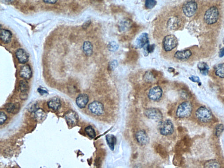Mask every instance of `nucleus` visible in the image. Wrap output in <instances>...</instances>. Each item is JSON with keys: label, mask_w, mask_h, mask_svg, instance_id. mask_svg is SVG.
Returning <instances> with one entry per match:
<instances>
[{"label": "nucleus", "mask_w": 224, "mask_h": 168, "mask_svg": "<svg viewBox=\"0 0 224 168\" xmlns=\"http://www.w3.org/2000/svg\"><path fill=\"white\" fill-rule=\"evenodd\" d=\"M192 106L189 101L182 102L178 107L176 112L177 116L180 118H186L191 114Z\"/></svg>", "instance_id": "obj_1"}, {"label": "nucleus", "mask_w": 224, "mask_h": 168, "mask_svg": "<svg viewBox=\"0 0 224 168\" xmlns=\"http://www.w3.org/2000/svg\"><path fill=\"white\" fill-rule=\"evenodd\" d=\"M219 14V11L217 7L215 6L211 7L205 13V22L208 24H214L218 20Z\"/></svg>", "instance_id": "obj_2"}, {"label": "nucleus", "mask_w": 224, "mask_h": 168, "mask_svg": "<svg viewBox=\"0 0 224 168\" xmlns=\"http://www.w3.org/2000/svg\"><path fill=\"white\" fill-rule=\"evenodd\" d=\"M196 116L200 121L207 123L212 120V113L209 109L202 106L197 109L196 112Z\"/></svg>", "instance_id": "obj_3"}, {"label": "nucleus", "mask_w": 224, "mask_h": 168, "mask_svg": "<svg viewBox=\"0 0 224 168\" xmlns=\"http://www.w3.org/2000/svg\"><path fill=\"white\" fill-rule=\"evenodd\" d=\"M198 5L195 0H187L183 6V12L186 17H191L197 12Z\"/></svg>", "instance_id": "obj_4"}, {"label": "nucleus", "mask_w": 224, "mask_h": 168, "mask_svg": "<svg viewBox=\"0 0 224 168\" xmlns=\"http://www.w3.org/2000/svg\"><path fill=\"white\" fill-rule=\"evenodd\" d=\"M159 129L160 133L162 135H171L174 132V126L172 121L167 120L160 123Z\"/></svg>", "instance_id": "obj_5"}, {"label": "nucleus", "mask_w": 224, "mask_h": 168, "mask_svg": "<svg viewBox=\"0 0 224 168\" xmlns=\"http://www.w3.org/2000/svg\"><path fill=\"white\" fill-rule=\"evenodd\" d=\"M177 38L175 35H167L164 38L163 41V47L165 51H170L174 49L177 45Z\"/></svg>", "instance_id": "obj_6"}, {"label": "nucleus", "mask_w": 224, "mask_h": 168, "mask_svg": "<svg viewBox=\"0 0 224 168\" xmlns=\"http://www.w3.org/2000/svg\"><path fill=\"white\" fill-rule=\"evenodd\" d=\"M145 115L150 119L157 121L162 120L163 115L162 112L156 108H151L147 109L144 112Z\"/></svg>", "instance_id": "obj_7"}, {"label": "nucleus", "mask_w": 224, "mask_h": 168, "mask_svg": "<svg viewBox=\"0 0 224 168\" xmlns=\"http://www.w3.org/2000/svg\"><path fill=\"white\" fill-rule=\"evenodd\" d=\"M88 109L89 111L95 115L100 116L102 115L104 112V107L103 105L99 101H93L89 105Z\"/></svg>", "instance_id": "obj_8"}, {"label": "nucleus", "mask_w": 224, "mask_h": 168, "mask_svg": "<svg viewBox=\"0 0 224 168\" xmlns=\"http://www.w3.org/2000/svg\"><path fill=\"white\" fill-rule=\"evenodd\" d=\"M162 90L160 86H154L149 91L148 97L151 100L157 101L162 98Z\"/></svg>", "instance_id": "obj_9"}, {"label": "nucleus", "mask_w": 224, "mask_h": 168, "mask_svg": "<svg viewBox=\"0 0 224 168\" xmlns=\"http://www.w3.org/2000/svg\"><path fill=\"white\" fill-rule=\"evenodd\" d=\"M136 138L138 143L141 145H145L149 142V137L144 130H140L136 133Z\"/></svg>", "instance_id": "obj_10"}, {"label": "nucleus", "mask_w": 224, "mask_h": 168, "mask_svg": "<svg viewBox=\"0 0 224 168\" xmlns=\"http://www.w3.org/2000/svg\"><path fill=\"white\" fill-rule=\"evenodd\" d=\"M65 117L67 124L71 126H74L77 125L79 120V116L77 113L72 111L67 112Z\"/></svg>", "instance_id": "obj_11"}, {"label": "nucleus", "mask_w": 224, "mask_h": 168, "mask_svg": "<svg viewBox=\"0 0 224 168\" xmlns=\"http://www.w3.org/2000/svg\"><path fill=\"white\" fill-rule=\"evenodd\" d=\"M149 42L148 35L147 33H143L137 38L135 43V46L137 48L140 49L143 48Z\"/></svg>", "instance_id": "obj_12"}, {"label": "nucleus", "mask_w": 224, "mask_h": 168, "mask_svg": "<svg viewBox=\"0 0 224 168\" xmlns=\"http://www.w3.org/2000/svg\"><path fill=\"white\" fill-rule=\"evenodd\" d=\"M16 55L19 62L21 64H25L29 59V55L25 50L19 49L16 51Z\"/></svg>", "instance_id": "obj_13"}, {"label": "nucleus", "mask_w": 224, "mask_h": 168, "mask_svg": "<svg viewBox=\"0 0 224 168\" xmlns=\"http://www.w3.org/2000/svg\"><path fill=\"white\" fill-rule=\"evenodd\" d=\"M192 54L191 51L189 50H182L175 53L174 57L179 60L186 61L190 57Z\"/></svg>", "instance_id": "obj_14"}, {"label": "nucleus", "mask_w": 224, "mask_h": 168, "mask_svg": "<svg viewBox=\"0 0 224 168\" xmlns=\"http://www.w3.org/2000/svg\"><path fill=\"white\" fill-rule=\"evenodd\" d=\"M181 24V21L179 18L174 17L170 18L167 23L168 28L171 30L177 29L180 27Z\"/></svg>", "instance_id": "obj_15"}, {"label": "nucleus", "mask_w": 224, "mask_h": 168, "mask_svg": "<svg viewBox=\"0 0 224 168\" xmlns=\"http://www.w3.org/2000/svg\"><path fill=\"white\" fill-rule=\"evenodd\" d=\"M89 101V98L86 94H80L76 99V103L79 108H84Z\"/></svg>", "instance_id": "obj_16"}, {"label": "nucleus", "mask_w": 224, "mask_h": 168, "mask_svg": "<svg viewBox=\"0 0 224 168\" xmlns=\"http://www.w3.org/2000/svg\"><path fill=\"white\" fill-rule=\"evenodd\" d=\"M20 76L25 80H29L31 78L32 71L29 65H26L22 66L20 70Z\"/></svg>", "instance_id": "obj_17"}, {"label": "nucleus", "mask_w": 224, "mask_h": 168, "mask_svg": "<svg viewBox=\"0 0 224 168\" xmlns=\"http://www.w3.org/2000/svg\"><path fill=\"white\" fill-rule=\"evenodd\" d=\"M1 40L4 43L7 44L11 41L12 34L10 31L5 29H1L0 32Z\"/></svg>", "instance_id": "obj_18"}, {"label": "nucleus", "mask_w": 224, "mask_h": 168, "mask_svg": "<svg viewBox=\"0 0 224 168\" xmlns=\"http://www.w3.org/2000/svg\"><path fill=\"white\" fill-rule=\"evenodd\" d=\"M48 107L54 111L59 110L61 107V101L59 98L55 97L51 98L48 102Z\"/></svg>", "instance_id": "obj_19"}, {"label": "nucleus", "mask_w": 224, "mask_h": 168, "mask_svg": "<svg viewBox=\"0 0 224 168\" xmlns=\"http://www.w3.org/2000/svg\"><path fill=\"white\" fill-rule=\"evenodd\" d=\"M5 109L9 113H17L20 109V105L18 103H7L5 106Z\"/></svg>", "instance_id": "obj_20"}, {"label": "nucleus", "mask_w": 224, "mask_h": 168, "mask_svg": "<svg viewBox=\"0 0 224 168\" xmlns=\"http://www.w3.org/2000/svg\"><path fill=\"white\" fill-rule=\"evenodd\" d=\"M82 49L86 55L91 56L93 53V47L92 43L89 41L85 42L82 46Z\"/></svg>", "instance_id": "obj_21"}, {"label": "nucleus", "mask_w": 224, "mask_h": 168, "mask_svg": "<svg viewBox=\"0 0 224 168\" xmlns=\"http://www.w3.org/2000/svg\"><path fill=\"white\" fill-rule=\"evenodd\" d=\"M106 140L107 144L111 151L114 150L115 145L116 143V138L113 135L108 134L106 136Z\"/></svg>", "instance_id": "obj_22"}, {"label": "nucleus", "mask_w": 224, "mask_h": 168, "mask_svg": "<svg viewBox=\"0 0 224 168\" xmlns=\"http://www.w3.org/2000/svg\"><path fill=\"white\" fill-rule=\"evenodd\" d=\"M47 114L42 109H38L35 112V116L37 121H43L47 117Z\"/></svg>", "instance_id": "obj_23"}, {"label": "nucleus", "mask_w": 224, "mask_h": 168, "mask_svg": "<svg viewBox=\"0 0 224 168\" xmlns=\"http://www.w3.org/2000/svg\"><path fill=\"white\" fill-rule=\"evenodd\" d=\"M198 68L202 75H207L209 70V67L206 63L204 62L199 63L198 65Z\"/></svg>", "instance_id": "obj_24"}, {"label": "nucleus", "mask_w": 224, "mask_h": 168, "mask_svg": "<svg viewBox=\"0 0 224 168\" xmlns=\"http://www.w3.org/2000/svg\"><path fill=\"white\" fill-rule=\"evenodd\" d=\"M215 74L220 78H224V63L220 64L215 68Z\"/></svg>", "instance_id": "obj_25"}, {"label": "nucleus", "mask_w": 224, "mask_h": 168, "mask_svg": "<svg viewBox=\"0 0 224 168\" xmlns=\"http://www.w3.org/2000/svg\"><path fill=\"white\" fill-rule=\"evenodd\" d=\"M220 167L218 161L215 160H209L204 165L205 168H219Z\"/></svg>", "instance_id": "obj_26"}, {"label": "nucleus", "mask_w": 224, "mask_h": 168, "mask_svg": "<svg viewBox=\"0 0 224 168\" xmlns=\"http://www.w3.org/2000/svg\"><path fill=\"white\" fill-rule=\"evenodd\" d=\"M143 53L145 56H147L149 53H152L154 51L155 45L154 44L150 45L147 43L143 47Z\"/></svg>", "instance_id": "obj_27"}, {"label": "nucleus", "mask_w": 224, "mask_h": 168, "mask_svg": "<svg viewBox=\"0 0 224 168\" xmlns=\"http://www.w3.org/2000/svg\"><path fill=\"white\" fill-rule=\"evenodd\" d=\"M20 87L22 93H26L29 89L28 83L26 80H21L20 81Z\"/></svg>", "instance_id": "obj_28"}, {"label": "nucleus", "mask_w": 224, "mask_h": 168, "mask_svg": "<svg viewBox=\"0 0 224 168\" xmlns=\"http://www.w3.org/2000/svg\"><path fill=\"white\" fill-rule=\"evenodd\" d=\"M85 131L90 138H94L96 136L95 131L92 126H89L86 127L85 129Z\"/></svg>", "instance_id": "obj_29"}, {"label": "nucleus", "mask_w": 224, "mask_h": 168, "mask_svg": "<svg viewBox=\"0 0 224 168\" xmlns=\"http://www.w3.org/2000/svg\"><path fill=\"white\" fill-rule=\"evenodd\" d=\"M119 45L116 42L112 41L109 42L108 45V49L111 52H115L118 49Z\"/></svg>", "instance_id": "obj_30"}, {"label": "nucleus", "mask_w": 224, "mask_h": 168, "mask_svg": "<svg viewBox=\"0 0 224 168\" xmlns=\"http://www.w3.org/2000/svg\"><path fill=\"white\" fill-rule=\"evenodd\" d=\"M157 4V2L155 0H146L145 6L147 9H152L155 7Z\"/></svg>", "instance_id": "obj_31"}, {"label": "nucleus", "mask_w": 224, "mask_h": 168, "mask_svg": "<svg viewBox=\"0 0 224 168\" xmlns=\"http://www.w3.org/2000/svg\"><path fill=\"white\" fill-rule=\"evenodd\" d=\"M224 126L223 124H219L216 127L215 129V135L217 137L220 136L221 135L223 132Z\"/></svg>", "instance_id": "obj_32"}, {"label": "nucleus", "mask_w": 224, "mask_h": 168, "mask_svg": "<svg viewBox=\"0 0 224 168\" xmlns=\"http://www.w3.org/2000/svg\"><path fill=\"white\" fill-rule=\"evenodd\" d=\"M143 79L146 82H153L154 80V77L152 73L150 72H147L145 74Z\"/></svg>", "instance_id": "obj_33"}, {"label": "nucleus", "mask_w": 224, "mask_h": 168, "mask_svg": "<svg viewBox=\"0 0 224 168\" xmlns=\"http://www.w3.org/2000/svg\"><path fill=\"white\" fill-rule=\"evenodd\" d=\"M39 109V106H38V103L37 102H33L32 103H30V106H28V110L30 112H35L37 111Z\"/></svg>", "instance_id": "obj_34"}, {"label": "nucleus", "mask_w": 224, "mask_h": 168, "mask_svg": "<svg viewBox=\"0 0 224 168\" xmlns=\"http://www.w3.org/2000/svg\"><path fill=\"white\" fill-rule=\"evenodd\" d=\"M130 26L129 22L128 21H124L120 23V28L122 31L125 30L127 28L129 27Z\"/></svg>", "instance_id": "obj_35"}, {"label": "nucleus", "mask_w": 224, "mask_h": 168, "mask_svg": "<svg viewBox=\"0 0 224 168\" xmlns=\"http://www.w3.org/2000/svg\"><path fill=\"white\" fill-rule=\"evenodd\" d=\"M118 65V63L117 61L114 60H112V62H110V64H109V68H110V70L111 71L114 70L116 68H117Z\"/></svg>", "instance_id": "obj_36"}, {"label": "nucleus", "mask_w": 224, "mask_h": 168, "mask_svg": "<svg viewBox=\"0 0 224 168\" xmlns=\"http://www.w3.org/2000/svg\"><path fill=\"white\" fill-rule=\"evenodd\" d=\"M7 119V116L4 112H1L0 113V124L2 125L5 122Z\"/></svg>", "instance_id": "obj_37"}, {"label": "nucleus", "mask_w": 224, "mask_h": 168, "mask_svg": "<svg viewBox=\"0 0 224 168\" xmlns=\"http://www.w3.org/2000/svg\"><path fill=\"white\" fill-rule=\"evenodd\" d=\"M189 79L192 82L199 83V84H200V83H201L200 79H199V77H197V76H192V77H190Z\"/></svg>", "instance_id": "obj_38"}, {"label": "nucleus", "mask_w": 224, "mask_h": 168, "mask_svg": "<svg viewBox=\"0 0 224 168\" xmlns=\"http://www.w3.org/2000/svg\"><path fill=\"white\" fill-rule=\"evenodd\" d=\"M37 91L42 96H43L44 95L48 94V92L47 91H45V90L42 89L41 88H38V89H37Z\"/></svg>", "instance_id": "obj_39"}, {"label": "nucleus", "mask_w": 224, "mask_h": 168, "mask_svg": "<svg viewBox=\"0 0 224 168\" xmlns=\"http://www.w3.org/2000/svg\"><path fill=\"white\" fill-rule=\"evenodd\" d=\"M45 3L49 4H54L57 2V0H43Z\"/></svg>", "instance_id": "obj_40"}, {"label": "nucleus", "mask_w": 224, "mask_h": 168, "mask_svg": "<svg viewBox=\"0 0 224 168\" xmlns=\"http://www.w3.org/2000/svg\"><path fill=\"white\" fill-rule=\"evenodd\" d=\"M223 56H224V47L220 50L219 53L220 57H222Z\"/></svg>", "instance_id": "obj_41"}, {"label": "nucleus", "mask_w": 224, "mask_h": 168, "mask_svg": "<svg viewBox=\"0 0 224 168\" xmlns=\"http://www.w3.org/2000/svg\"><path fill=\"white\" fill-rule=\"evenodd\" d=\"M14 0H1L2 2L5 3V4H10L13 2Z\"/></svg>", "instance_id": "obj_42"}, {"label": "nucleus", "mask_w": 224, "mask_h": 168, "mask_svg": "<svg viewBox=\"0 0 224 168\" xmlns=\"http://www.w3.org/2000/svg\"><path fill=\"white\" fill-rule=\"evenodd\" d=\"M223 44H224V39H223Z\"/></svg>", "instance_id": "obj_43"}]
</instances>
